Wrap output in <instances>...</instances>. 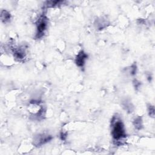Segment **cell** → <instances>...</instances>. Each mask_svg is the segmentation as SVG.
<instances>
[{
  "mask_svg": "<svg viewBox=\"0 0 155 155\" xmlns=\"http://www.w3.org/2000/svg\"><path fill=\"white\" fill-rule=\"evenodd\" d=\"M111 128H112V136L116 144H123L122 141L125 139L127 134L124 127V124L123 123L117 115L113 116L111 120Z\"/></svg>",
  "mask_w": 155,
  "mask_h": 155,
  "instance_id": "6da1fadb",
  "label": "cell"
},
{
  "mask_svg": "<svg viewBox=\"0 0 155 155\" xmlns=\"http://www.w3.org/2000/svg\"><path fill=\"white\" fill-rule=\"evenodd\" d=\"M48 24V19L45 13H43L37 22V32L35 35L36 39L41 38L45 34Z\"/></svg>",
  "mask_w": 155,
  "mask_h": 155,
  "instance_id": "7a4b0ae2",
  "label": "cell"
},
{
  "mask_svg": "<svg viewBox=\"0 0 155 155\" xmlns=\"http://www.w3.org/2000/svg\"><path fill=\"white\" fill-rule=\"evenodd\" d=\"M52 139V136L48 133H40L34 136L33 140V144L36 147H41L50 142Z\"/></svg>",
  "mask_w": 155,
  "mask_h": 155,
  "instance_id": "3957f363",
  "label": "cell"
},
{
  "mask_svg": "<svg viewBox=\"0 0 155 155\" xmlns=\"http://www.w3.org/2000/svg\"><path fill=\"white\" fill-rule=\"evenodd\" d=\"M12 52L15 59L18 61H23L26 57V48L24 47L12 48Z\"/></svg>",
  "mask_w": 155,
  "mask_h": 155,
  "instance_id": "277c9868",
  "label": "cell"
},
{
  "mask_svg": "<svg viewBox=\"0 0 155 155\" xmlns=\"http://www.w3.org/2000/svg\"><path fill=\"white\" fill-rule=\"evenodd\" d=\"M88 58V55L84 50L80 51L76 57L75 62L76 65L80 67L83 68L85 64V62Z\"/></svg>",
  "mask_w": 155,
  "mask_h": 155,
  "instance_id": "5b68a950",
  "label": "cell"
},
{
  "mask_svg": "<svg viewBox=\"0 0 155 155\" xmlns=\"http://www.w3.org/2000/svg\"><path fill=\"white\" fill-rule=\"evenodd\" d=\"M109 24V21L106 19H104L103 18H99L96 20L95 21V26H96V28L99 30H103L104 29L106 28L108 26Z\"/></svg>",
  "mask_w": 155,
  "mask_h": 155,
  "instance_id": "8992f818",
  "label": "cell"
},
{
  "mask_svg": "<svg viewBox=\"0 0 155 155\" xmlns=\"http://www.w3.org/2000/svg\"><path fill=\"white\" fill-rule=\"evenodd\" d=\"M12 18L11 14L6 10H2L1 11V20L4 23H9Z\"/></svg>",
  "mask_w": 155,
  "mask_h": 155,
  "instance_id": "52a82bcc",
  "label": "cell"
},
{
  "mask_svg": "<svg viewBox=\"0 0 155 155\" xmlns=\"http://www.w3.org/2000/svg\"><path fill=\"white\" fill-rule=\"evenodd\" d=\"M133 124L136 130H141L143 128V120L142 117H141V116L136 117L133 120Z\"/></svg>",
  "mask_w": 155,
  "mask_h": 155,
  "instance_id": "ba28073f",
  "label": "cell"
},
{
  "mask_svg": "<svg viewBox=\"0 0 155 155\" xmlns=\"http://www.w3.org/2000/svg\"><path fill=\"white\" fill-rule=\"evenodd\" d=\"M123 108L129 113H131L134 109V107L131 102L127 99H126L123 102Z\"/></svg>",
  "mask_w": 155,
  "mask_h": 155,
  "instance_id": "9c48e42d",
  "label": "cell"
},
{
  "mask_svg": "<svg viewBox=\"0 0 155 155\" xmlns=\"http://www.w3.org/2000/svg\"><path fill=\"white\" fill-rule=\"evenodd\" d=\"M46 7L47 8H51V7H55L61 5L62 3H64V1H46Z\"/></svg>",
  "mask_w": 155,
  "mask_h": 155,
  "instance_id": "30bf717a",
  "label": "cell"
},
{
  "mask_svg": "<svg viewBox=\"0 0 155 155\" xmlns=\"http://www.w3.org/2000/svg\"><path fill=\"white\" fill-rule=\"evenodd\" d=\"M147 110H148V115L150 116V117L154 118L155 110H154V106L150 104H148L147 105Z\"/></svg>",
  "mask_w": 155,
  "mask_h": 155,
  "instance_id": "8fae6325",
  "label": "cell"
},
{
  "mask_svg": "<svg viewBox=\"0 0 155 155\" xmlns=\"http://www.w3.org/2000/svg\"><path fill=\"white\" fill-rule=\"evenodd\" d=\"M136 72H137V66H136V64L134 63L131 65V66L130 67V74L133 76L135 75L136 74Z\"/></svg>",
  "mask_w": 155,
  "mask_h": 155,
  "instance_id": "7c38bea8",
  "label": "cell"
},
{
  "mask_svg": "<svg viewBox=\"0 0 155 155\" xmlns=\"http://www.w3.org/2000/svg\"><path fill=\"white\" fill-rule=\"evenodd\" d=\"M133 85H134V87L135 89H136V90H138V89H140V87H141V82H140V81H137V80H136V79H134V80L133 81Z\"/></svg>",
  "mask_w": 155,
  "mask_h": 155,
  "instance_id": "4fadbf2b",
  "label": "cell"
},
{
  "mask_svg": "<svg viewBox=\"0 0 155 155\" xmlns=\"http://www.w3.org/2000/svg\"><path fill=\"white\" fill-rule=\"evenodd\" d=\"M67 137V132H64V131H61L60 133V138L61 140L64 141L66 140Z\"/></svg>",
  "mask_w": 155,
  "mask_h": 155,
  "instance_id": "5bb4252c",
  "label": "cell"
},
{
  "mask_svg": "<svg viewBox=\"0 0 155 155\" xmlns=\"http://www.w3.org/2000/svg\"><path fill=\"white\" fill-rule=\"evenodd\" d=\"M147 79L148 80V81L149 82H150L151 81V75L150 74H149V75H147Z\"/></svg>",
  "mask_w": 155,
  "mask_h": 155,
  "instance_id": "9a60e30c",
  "label": "cell"
}]
</instances>
